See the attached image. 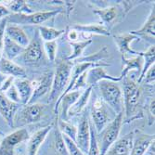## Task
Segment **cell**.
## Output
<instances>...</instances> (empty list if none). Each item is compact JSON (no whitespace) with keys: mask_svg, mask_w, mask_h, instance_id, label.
<instances>
[{"mask_svg":"<svg viewBox=\"0 0 155 155\" xmlns=\"http://www.w3.org/2000/svg\"><path fill=\"white\" fill-rule=\"evenodd\" d=\"M73 68V61H69L66 59L61 61L57 66V70L53 76L52 87L49 93V101H53L59 100L65 91L70 78Z\"/></svg>","mask_w":155,"mask_h":155,"instance_id":"6da1fadb","label":"cell"},{"mask_svg":"<svg viewBox=\"0 0 155 155\" xmlns=\"http://www.w3.org/2000/svg\"><path fill=\"white\" fill-rule=\"evenodd\" d=\"M98 87H100L103 101L109 105L114 112H117V114L123 112L124 98L122 90L118 84L114 82L103 80L100 82Z\"/></svg>","mask_w":155,"mask_h":155,"instance_id":"7a4b0ae2","label":"cell"},{"mask_svg":"<svg viewBox=\"0 0 155 155\" xmlns=\"http://www.w3.org/2000/svg\"><path fill=\"white\" fill-rule=\"evenodd\" d=\"M124 79V104L125 107V114L127 120H130L132 115L136 114V110H137L138 101L141 94V89L139 87V84L135 83L133 80L129 79L127 76Z\"/></svg>","mask_w":155,"mask_h":155,"instance_id":"3957f363","label":"cell"},{"mask_svg":"<svg viewBox=\"0 0 155 155\" xmlns=\"http://www.w3.org/2000/svg\"><path fill=\"white\" fill-rule=\"evenodd\" d=\"M123 119H124V112H120L101 131L102 137L101 140V147H98L101 155H105L109 148L118 139L122 124L124 122Z\"/></svg>","mask_w":155,"mask_h":155,"instance_id":"277c9868","label":"cell"},{"mask_svg":"<svg viewBox=\"0 0 155 155\" xmlns=\"http://www.w3.org/2000/svg\"><path fill=\"white\" fill-rule=\"evenodd\" d=\"M61 9L50 11H39L31 14H13L7 18V21L10 24H34L39 25L54 18L61 13Z\"/></svg>","mask_w":155,"mask_h":155,"instance_id":"5b68a950","label":"cell"},{"mask_svg":"<svg viewBox=\"0 0 155 155\" xmlns=\"http://www.w3.org/2000/svg\"><path fill=\"white\" fill-rule=\"evenodd\" d=\"M45 114V105L39 103L26 104L16 117L18 125H25L39 122Z\"/></svg>","mask_w":155,"mask_h":155,"instance_id":"8992f818","label":"cell"},{"mask_svg":"<svg viewBox=\"0 0 155 155\" xmlns=\"http://www.w3.org/2000/svg\"><path fill=\"white\" fill-rule=\"evenodd\" d=\"M91 117L93 126H95L97 133H101L108 125V124L111 122L110 121V116L109 115V109L107 107V104L98 100L96 101V102L93 104Z\"/></svg>","mask_w":155,"mask_h":155,"instance_id":"52a82bcc","label":"cell"},{"mask_svg":"<svg viewBox=\"0 0 155 155\" xmlns=\"http://www.w3.org/2000/svg\"><path fill=\"white\" fill-rule=\"evenodd\" d=\"M28 131L25 128L18 129L4 137L0 145V155H11L17 145L28 138Z\"/></svg>","mask_w":155,"mask_h":155,"instance_id":"ba28073f","label":"cell"},{"mask_svg":"<svg viewBox=\"0 0 155 155\" xmlns=\"http://www.w3.org/2000/svg\"><path fill=\"white\" fill-rule=\"evenodd\" d=\"M90 124L86 115H84L77 127V135L75 139V144L79 150L87 154L90 146Z\"/></svg>","mask_w":155,"mask_h":155,"instance_id":"9c48e42d","label":"cell"},{"mask_svg":"<svg viewBox=\"0 0 155 155\" xmlns=\"http://www.w3.org/2000/svg\"><path fill=\"white\" fill-rule=\"evenodd\" d=\"M53 76H54V74L51 72H49V73L45 74L40 81L32 83L33 87H34V93H33V96L28 104L36 103V101L40 97H44L48 93H50Z\"/></svg>","mask_w":155,"mask_h":155,"instance_id":"30bf717a","label":"cell"},{"mask_svg":"<svg viewBox=\"0 0 155 155\" xmlns=\"http://www.w3.org/2000/svg\"><path fill=\"white\" fill-rule=\"evenodd\" d=\"M134 133H129L124 137L117 139L112 144L105 155H130L134 143Z\"/></svg>","mask_w":155,"mask_h":155,"instance_id":"8fae6325","label":"cell"},{"mask_svg":"<svg viewBox=\"0 0 155 155\" xmlns=\"http://www.w3.org/2000/svg\"><path fill=\"white\" fill-rule=\"evenodd\" d=\"M81 95L80 90H73L70 91L68 93H66L65 95H63L62 97H61L59 100L56 101V105L54 108V111L55 114H58V110L60 105H61V117L60 119L67 121L68 119V111L74 103L77 101V98L79 97V96Z\"/></svg>","mask_w":155,"mask_h":155,"instance_id":"7c38bea8","label":"cell"},{"mask_svg":"<svg viewBox=\"0 0 155 155\" xmlns=\"http://www.w3.org/2000/svg\"><path fill=\"white\" fill-rule=\"evenodd\" d=\"M137 37L131 33H125L114 35V42L118 47V49L122 55V58H126V55L132 56H141L142 52H137L131 48L130 44Z\"/></svg>","mask_w":155,"mask_h":155,"instance_id":"4fadbf2b","label":"cell"},{"mask_svg":"<svg viewBox=\"0 0 155 155\" xmlns=\"http://www.w3.org/2000/svg\"><path fill=\"white\" fill-rule=\"evenodd\" d=\"M110 81V82H119L122 80L121 76H111L108 74L103 67H94L89 69L86 74V83L87 87H93L95 84L101 81Z\"/></svg>","mask_w":155,"mask_h":155,"instance_id":"5bb4252c","label":"cell"},{"mask_svg":"<svg viewBox=\"0 0 155 155\" xmlns=\"http://www.w3.org/2000/svg\"><path fill=\"white\" fill-rule=\"evenodd\" d=\"M42 57H43V50H42L40 41L36 35L35 38H34L28 47L24 48L22 52V60L27 64H35L37 63Z\"/></svg>","mask_w":155,"mask_h":155,"instance_id":"9a60e30c","label":"cell"},{"mask_svg":"<svg viewBox=\"0 0 155 155\" xmlns=\"http://www.w3.org/2000/svg\"><path fill=\"white\" fill-rule=\"evenodd\" d=\"M18 110V104L14 103L2 93H0V114L9 126H14V117Z\"/></svg>","mask_w":155,"mask_h":155,"instance_id":"2e32d148","label":"cell"},{"mask_svg":"<svg viewBox=\"0 0 155 155\" xmlns=\"http://www.w3.org/2000/svg\"><path fill=\"white\" fill-rule=\"evenodd\" d=\"M52 129V125L46 126L38 131H36L30 138L27 144V152L28 155H37V152L44 142V140L48 137V133Z\"/></svg>","mask_w":155,"mask_h":155,"instance_id":"e0dca14e","label":"cell"},{"mask_svg":"<svg viewBox=\"0 0 155 155\" xmlns=\"http://www.w3.org/2000/svg\"><path fill=\"white\" fill-rule=\"evenodd\" d=\"M155 11L154 8L150 11V14L149 15L146 22L144 25L140 28L139 30L131 32L132 35H136L137 38L141 37L149 42L153 43L154 42V36H155Z\"/></svg>","mask_w":155,"mask_h":155,"instance_id":"ac0fdd59","label":"cell"},{"mask_svg":"<svg viewBox=\"0 0 155 155\" xmlns=\"http://www.w3.org/2000/svg\"><path fill=\"white\" fill-rule=\"evenodd\" d=\"M5 35L13 42H15L16 44L21 46V48H25L28 47L30 43L29 37L24 33V31L19 25L16 24H10L8 23L6 26Z\"/></svg>","mask_w":155,"mask_h":155,"instance_id":"d6986e66","label":"cell"},{"mask_svg":"<svg viewBox=\"0 0 155 155\" xmlns=\"http://www.w3.org/2000/svg\"><path fill=\"white\" fill-rule=\"evenodd\" d=\"M13 84L19 93L21 103L23 105L29 103L34 93V87L32 83L25 78H16L14 79Z\"/></svg>","mask_w":155,"mask_h":155,"instance_id":"ffe728a7","label":"cell"},{"mask_svg":"<svg viewBox=\"0 0 155 155\" xmlns=\"http://www.w3.org/2000/svg\"><path fill=\"white\" fill-rule=\"evenodd\" d=\"M0 72L14 78H25L26 76L25 70L21 66L6 58H0Z\"/></svg>","mask_w":155,"mask_h":155,"instance_id":"44dd1931","label":"cell"},{"mask_svg":"<svg viewBox=\"0 0 155 155\" xmlns=\"http://www.w3.org/2000/svg\"><path fill=\"white\" fill-rule=\"evenodd\" d=\"M154 143V135L142 134L134 139L130 155H144L149 148Z\"/></svg>","mask_w":155,"mask_h":155,"instance_id":"7402d4cb","label":"cell"},{"mask_svg":"<svg viewBox=\"0 0 155 155\" xmlns=\"http://www.w3.org/2000/svg\"><path fill=\"white\" fill-rule=\"evenodd\" d=\"M93 12L100 17L101 21V24L105 26L109 31L110 29V27L114 24L118 14V10L115 7H108L105 8L95 9Z\"/></svg>","mask_w":155,"mask_h":155,"instance_id":"603a6c76","label":"cell"},{"mask_svg":"<svg viewBox=\"0 0 155 155\" xmlns=\"http://www.w3.org/2000/svg\"><path fill=\"white\" fill-rule=\"evenodd\" d=\"M72 29L75 30L78 33H86L91 35H105L110 36V33L105 26L101 23H92V24H74L72 26Z\"/></svg>","mask_w":155,"mask_h":155,"instance_id":"cb8c5ba5","label":"cell"},{"mask_svg":"<svg viewBox=\"0 0 155 155\" xmlns=\"http://www.w3.org/2000/svg\"><path fill=\"white\" fill-rule=\"evenodd\" d=\"M92 89H93V87H87V88L86 90H84L81 93V95L77 98V101H75V103L71 108H70V110L68 111V117L74 116V115L80 114V112L84 109V107L87 106L89 98H90Z\"/></svg>","mask_w":155,"mask_h":155,"instance_id":"d4e9b609","label":"cell"},{"mask_svg":"<svg viewBox=\"0 0 155 155\" xmlns=\"http://www.w3.org/2000/svg\"><path fill=\"white\" fill-rule=\"evenodd\" d=\"M123 61V71L121 73V77L122 79L127 75V74L132 71V70H136L137 73L140 74L143 68V57L142 56H137L136 58L132 59H126V58H122Z\"/></svg>","mask_w":155,"mask_h":155,"instance_id":"484cf974","label":"cell"},{"mask_svg":"<svg viewBox=\"0 0 155 155\" xmlns=\"http://www.w3.org/2000/svg\"><path fill=\"white\" fill-rule=\"evenodd\" d=\"M24 48L16 44L15 42L10 40L6 35L4 36V44H3V51L6 56V59L12 61L17 58L19 55L22 54Z\"/></svg>","mask_w":155,"mask_h":155,"instance_id":"4316f807","label":"cell"},{"mask_svg":"<svg viewBox=\"0 0 155 155\" xmlns=\"http://www.w3.org/2000/svg\"><path fill=\"white\" fill-rule=\"evenodd\" d=\"M155 47L154 45H152L151 47H150V48L146 51V52H142L141 53V56L143 57V61H145V64L142 68V71H141V74H140V76L139 78L137 79V84H140L142 82L144 76H145V74L147 73L148 70L152 66L154 65V61H155Z\"/></svg>","mask_w":155,"mask_h":155,"instance_id":"83f0119b","label":"cell"},{"mask_svg":"<svg viewBox=\"0 0 155 155\" xmlns=\"http://www.w3.org/2000/svg\"><path fill=\"white\" fill-rule=\"evenodd\" d=\"M108 48L107 47H103L100 51L92 54L90 56H87V57H82L77 59L76 62H87V63H93V64H108L103 62V61L105 60L106 56L108 55Z\"/></svg>","mask_w":155,"mask_h":155,"instance_id":"f1b7e54d","label":"cell"},{"mask_svg":"<svg viewBox=\"0 0 155 155\" xmlns=\"http://www.w3.org/2000/svg\"><path fill=\"white\" fill-rule=\"evenodd\" d=\"M38 30H39L41 38L45 42L55 41L65 32L64 30H57L48 26H39Z\"/></svg>","mask_w":155,"mask_h":155,"instance_id":"f546056e","label":"cell"},{"mask_svg":"<svg viewBox=\"0 0 155 155\" xmlns=\"http://www.w3.org/2000/svg\"><path fill=\"white\" fill-rule=\"evenodd\" d=\"M59 130L61 131V133L66 137H68L69 138H71L72 140L75 142V139H76V135H77V127L72 124H70L67 121L59 119Z\"/></svg>","mask_w":155,"mask_h":155,"instance_id":"4dcf8cb0","label":"cell"},{"mask_svg":"<svg viewBox=\"0 0 155 155\" xmlns=\"http://www.w3.org/2000/svg\"><path fill=\"white\" fill-rule=\"evenodd\" d=\"M91 43H92V39L87 40V41L83 40L80 42H72L71 46H73L74 51H73L72 55H70L66 60L69 61H73L79 59L80 56L83 54V51L84 50V48H87V47H88Z\"/></svg>","mask_w":155,"mask_h":155,"instance_id":"1f68e13d","label":"cell"},{"mask_svg":"<svg viewBox=\"0 0 155 155\" xmlns=\"http://www.w3.org/2000/svg\"><path fill=\"white\" fill-rule=\"evenodd\" d=\"M9 11L14 12V14H31L33 10L28 7L26 1L18 0V1H11L8 5Z\"/></svg>","mask_w":155,"mask_h":155,"instance_id":"d6a6232c","label":"cell"},{"mask_svg":"<svg viewBox=\"0 0 155 155\" xmlns=\"http://www.w3.org/2000/svg\"><path fill=\"white\" fill-rule=\"evenodd\" d=\"M62 138L64 140V143H65V146H66V149H67L69 155H84V153L82 152L79 150V148L76 146V144L74 140H72L71 138H69L68 137H66L64 135H62Z\"/></svg>","mask_w":155,"mask_h":155,"instance_id":"836d02e7","label":"cell"},{"mask_svg":"<svg viewBox=\"0 0 155 155\" xmlns=\"http://www.w3.org/2000/svg\"><path fill=\"white\" fill-rule=\"evenodd\" d=\"M44 48L46 54L48 56V58L50 61H54L56 60V53H57L58 49V45L57 41H50V42H45L44 43Z\"/></svg>","mask_w":155,"mask_h":155,"instance_id":"e575fe53","label":"cell"},{"mask_svg":"<svg viewBox=\"0 0 155 155\" xmlns=\"http://www.w3.org/2000/svg\"><path fill=\"white\" fill-rule=\"evenodd\" d=\"M90 136H91L90 137V146H89L87 155H101L97 137L94 133V126L91 124H90Z\"/></svg>","mask_w":155,"mask_h":155,"instance_id":"d590c367","label":"cell"},{"mask_svg":"<svg viewBox=\"0 0 155 155\" xmlns=\"http://www.w3.org/2000/svg\"><path fill=\"white\" fill-rule=\"evenodd\" d=\"M3 94V93H2ZM4 95L8 98L9 101H11L12 102L14 103H21V100H20V96H19V93L14 86V84H12L11 86L4 92Z\"/></svg>","mask_w":155,"mask_h":155,"instance_id":"8d00e7d4","label":"cell"},{"mask_svg":"<svg viewBox=\"0 0 155 155\" xmlns=\"http://www.w3.org/2000/svg\"><path fill=\"white\" fill-rule=\"evenodd\" d=\"M7 18L0 21V58H1V53L3 51V44H4V36H5V30L7 26Z\"/></svg>","mask_w":155,"mask_h":155,"instance_id":"74e56055","label":"cell"},{"mask_svg":"<svg viewBox=\"0 0 155 155\" xmlns=\"http://www.w3.org/2000/svg\"><path fill=\"white\" fill-rule=\"evenodd\" d=\"M154 80H155V67L154 65H152L145 74L142 82H144L145 84H154Z\"/></svg>","mask_w":155,"mask_h":155,"instance_id":"f35d334b","label":"cell"},{"mask_svg":"<svg viewBox=\"0 0 155 155\" xmlns=\"http://www.w3.org/2000/svg\"><path fill=\"white\" fill-rule=\"evenodd\" d=\"M14 77H12V76H9L8 79H6L5 81H4V83L2 84V86H1V87H0V93H4L11 84H13V82H14Z\"/></svg>","mask_w":155,"mask_h":155,"instance_id":"ab89813d","label":"cell"},{"mask_svg":"<svg viewBox=\"0 0 155 155\" xmlns=\"http://www.w3.org/2000/svg\"><path fill=\"white\" fill-rule=\"evenodd\" d=\"M68 39L71 41V43L72 42H75L77 39H78V37H79V33L78 32H76L75 30H74V29H70L69 31H68Z\"/></svg>","mask_w":155,"mask_h":155,"instance_id":"60d3db41","label":"cell"},{"mask_svg":"<svg viewBox=\"0 0 155 155\" xmlns=\"http://www.w3.org/2000/svg\"><path fill=\"white\" fill-rule=\"evenodd\" d=\"M9 15H10L9 9L5 6L0 5V21L5 18H8V16H9Z\"/></svg>","mask_w":155,"mask_h":155,"instance_id":"b9f144b4","label":"cell"},{"mask_svg":"<svg viewBox=\"0 0 155 155\" xmlns=\"http://www.w3.org/2000/svg\"><path fill=\"white\" fill-rule=\"evenodd\" d=\"M150 115L154 119V98L151 101V102L150 104Z\"/></svg>","mask_w":155,"mask_h":155,"instance_id":"7bdbcfd3","label":"cell"},{"mask_svg":"<svg viewBox=\"0 0 155 155\" xmlns=\"http://www.w3.org/2000/svg\"><path fill=\"white\" fill-rule=\"evenodd\" d=\"M0 135H1V134H0ZM0 145H1V139H0Z\"/></svg>","mask_w":155,"mask_h":155,"instance_id":"ee69618b","label":"cell"},{"mask_svg":"<svg viewBox=\"0 0 155 155\" xmlns=\"http://www.w3.org/2000/svg\"><path fill=\"white\" fill-rule=\"evenodd\" d=\"M0 134H1V135H3V133H2L1 131H0Z\"/></svg>","mask_w":155,"mask_h":155,"instance_id":"f6af8a7d","label":"cell"}]
</instances>
